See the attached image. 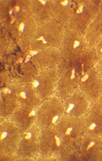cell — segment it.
I'll return each mask as SVG.
<instances>
[{"mask_svg": "<svg viewBox=\"0 0 102 161\" xmlns=\"http://www.w3.org/2000/svg\"><path fill=\"white\" fill-rule=\"evenodd\" d=\"M29 55L31 59L41 70L58 65L61 59L60 48L55 47L37 50L30 48Z\"/></svg>", "mask_w": 102, "mask_h": 161, "instance_id": "obj_15", "label": "cell"}, {"mask_svg": "<svg viewBox=\"0 0 102 161\" xmlns=\"http://www.w3.org/2000/svg\"><path fill=\"white\" fill-rule=\"evenodd\" d=\"M8 119L17 126L22 135L36 122V110L18 106L16 112Z\"/></svg>", "mask_w": 102, "mask_h": 161, "instance_id": "obj_17", "label": "cell"}, {"mask_svg": "<svg viewBox=\"0 0 102 161\" xmlns=\"http://www.w3.org/2000/svg\"><path fill=\"white\" fill-rule=\"evenodd\" d=\"M17 160L15 155L0 152V161H17Z\"/></svg>", "mask_w": 102, "mask_h": 161, "instance_id": "obj_29", "label": "cell"}, {"mask_svg": "<svg viewBox=\"0 0 102 161\" xmlns=\"http://www.w3.org/2000/svg\"><path fill=\"white\" fill-rule=\"evenodd\" d=\"M87 47V41L84 36L72 28L66 27L60 50L62 59L71 62L80 53Z\"/></svg>", "mask_w": 102, "mask_h": 161, "instance_id": "obj_7", "label": "cell"}, {"mask_svg": "<svg viewBox=\"0 0 102 161\" xmlns=\"http://www.w3.org/2000/svg\"><path fill=\"white\" fill-rule=\"evenodd\" d=\"M66 27L55 20L40 24L30 48L37 50L50 47L60 48Z\"/></svg>", "mask_w": 102, "mask_h": 161, "instance_id": "obj_4", "label": "cell"}, {"mask_svg": "<svg viewBox=\"0 0 102 161\" xmlns=\"http://www.w3.org/2000/svg\"><path fill=\"white\" fill-rule=\"evenodd\" d=\"M102 36V5L84 34V38L87 41L86 48H94L97 41Z\"/></svg>", "mask_w": 102, "mask_h": 161, "instance_id": "obj_23", "label": "cell"}, {"mask_svg": "<svg viewBox=\"0 0 102 161\" xmlns=\"http://www.w3.org/2000/svg\"><path fill=\"white\" fill-rule=\"evenodd\" d=\"M54 127L62 146L70 147L75 151H79L83 139L88 133L85 116L66 114Z\"/></svg>", "mask_w": 102, "mask_h": 161, "instance_id": "obj_1", "label": "cell"}, {"mask_svg": "<svg viewBox=\"0 0 102 161\" xmlns=\"http://www.w3.org/2000/svg\"><path fill=\"white\" fill-rule=\"evenodd\" d=\"M62 147L54 126L39 129L38 153L57 158Z\"/></svg>", "mask_w": 102, "mask_h": 161, "instance_id": "obj_12", "label": "cell"}, {"mask_svg": "<svg viewBox=\"0 0 102 161\" xmlns=\"http://www.w3.org/2000/svg\"><path fill=\"white\" fill-rule=\"evenodd\" d=\"M94 48L98 59L102 58V36L97 41Z\"/></svg>", "mask_w": 102, "mask_h": 161, "instance_id": "obj_28", "label": "cell"}, {"mask_svg": "<svg viewBox=\"0 0 102 161\" xmlns=\"http://www.w3.org/2000/svg\"><path fill=\"white\" fill-rule=\"evenodd\" d=\"M66 115L63 101L55 95L41 102L36 110V124L39 129L52 127Z\"/></svg>", "mask_w": 102, "mask_h": 161, "instance_id": "obj_5", "label": "cell"}, {"mask_svg": "<svg viewBox=\"0 0 102 161\" xmlns=\"http://www.w3.org/2000/svg\"><path fill=\"white\" fill-rule=\"evenodd\" d=\"M79 151L69 147H63L57 157V161H79Z\"/></svg>", "mask_w": 102, "mask_h": 161, "instance_id": "obj_25", "label": "cell"}, {"mask_svg": "<svg viewBox=\"0 0 102 161\" xmlns=\"http://www.w3.org/2000/svg\"><path fill=\"white\" fill-rule=\"evenodd\" d=\"M17 93L18 106L21 107L37 110L41 102L31 84L18 86Z\"/></svg>", "mask_w": 102, "mask_h": 161, "instance_id": "obj_20", "label": "cell"}, {"mask_svg": "<svg viewBox=\"0 0 102 161\" xmlns=\"http://www.w3.org/2000/svg\"><path fill=\"white\" fill-rule=\"evenodd\" d=\"M102 5V0H74L68 28L75 30L84 36L87 28Z\"/></svg>", "mask_w": 102, "mask_h": 161, "instance_id": "obj_3", "label": "cell"}, {"mask_svg": "<svg viewBox=\"0 0 102 161\" xmlns=\"http://www.w3.org/2000/svg\"><path fill=\"white\" fill-rule=\"evenodd\" d=\"M58 68V65H57L47 69H42L31 83L41 102L56 95Z\"/></svg>", "mask_w": 102, "mask_h": 161, "instance_id": "obj_8", "label": "cell"}, {"mask_svg": "<svg viewBox=\"0 0 102 161\" xmlns=\"http://www.w3.org/2000/svg\"><path fill=\"white\" fill-rule=\"evenodd\" d=\"M17 161H36L35 158L32 157H25L17 158Z\"/></svg>", "mask_w": 102, "mask_h": 161, "instance_id": "obj_31", "label": "cell"}, {"mask_svg": "<svg viewBox=\"0 0 102 161\" xmlns=\"http://www.w3.org/2000/svg\"><path fill=\"white\" fill-rule=\"evenodd\" d=\"M101 148H102V156H101V161H102V137H101Z\"/></svg>", "mask_w": 102, "mask_h": 161, "instance_id": "obj_33", "label": "cell"}, {"mask_svg": "<svg viewBox=\"0 0 102 161\" xmlns=\"http://www.w3.org/2000/svg\"><path fill=\"white\" fill-rule=\"evenodd\" d=\"M14 82L11 73L7 69H1V88L7 86L11 82Z\"/></svg>", "mask_w": 102, "mask_h": 161, "instance_id": "obj_26", "label": "cell"}, {"mask_svg": "<svg viewBox=\"0 0 102 161\" xmlns=\"http://www.w3.org/2000/svg\"><path fill=\"white\" fill-rule=\"evenodd\" d=\"M38 137L39 129L35 123L22 135L15 154L17 158L30 157L35 158L38 153Z\"/></svg>", "mask_w": 102, "mask_h": 161, "instance_id": "obj_13", "label": "cell"}, {"mask_svg": "<svg viewBox=\"0 0 102 161\" xmlns=\"http://www.w3.org/2000/svg\"><path fill=\"white\" fill-rule=\"evenodd\" d=\"M41 71V69L31 59L28 52L20 64V73L14 82L18 86L31 84Z\"/></svg>", "mask_w": 102, "mask_h": 161, "instance_id": "obj_19", "label": "cell"}, {"mask_svg": "<svg viewBox=\"0 0 102 161\" xmlns=\"http://www.w3.org/2000/svg\"><path fill=\"white\" fill-rule=\"evenodd\" d=\"M18 85L11 82L0 89V117L8 119L18 106L17 89Z\"/></svg>", "mask_w": 102, "mask_h": 161, "instance_id": "obj_14", "label": "cell"}, {"mask_svg": "<svg viewBox=\"0 0 102 161\" xmlns=\"http://www.w3.org/2000/svg\"><path fill=\"white\" fill-rule=\"evenodd\" d=\"M22 134L8 119L0 121V152L15 155Z\"/></svg>", "mask_w": 102, "mask_h": 161, "instance_id": "obj_9", "label": "cell"}, {"mask_svg": "<svg viewBox=\"0 0 102 161\" xmlns=\"http://www.w3.org/2000/svg\"><path fill=\"white\" fill-rule=\"evenodd\" d=\"M36 161H57V158L54 156H48L46 154H43L38 153L35 157Z\"/></svg>", "mask_w": 102, "mask_h": 161, "instance_id": "obj_27", "label": "cell"}, {"mask_svg": "<svg viewBox=\"0 0 102 161\" xmlns=\"http://www.w3.org/2000/svg\"><path fill=\"white\" fill-rule=\"evenodd\" d=\"M63 103L66 114L74 116H86L92 105L79 86L63 100Z\"/></svg>", "mask_w": 102, "mask_h": 161, "instance_id": "obj_11", "label": "cell"}, {"mask_svg": "<svg viewBox=\"0 0 102 161\" xmlns=\"http://www.w3.org/2000/svg\"><path fill=\"white\" fill-rule=\"evenodd\" d=\"M58 65L56 95L63 101L79 86L81 76L71 62L61 59Z\"/></svg>", "mask_w": 102, "mask_h": 161, "instance_id": "obj_6", "label": "cell"}, {"mask_svg": "<svg viewBox=\"0 0 102 161\" xmlns=\"http://www.w3.org/2000/svg\"><path fill=\"white\" fill-rule=\"evenodd\" d=\"M79 86L92 105L97 104L102 92V78L94 68L88 69L81 77Z\"/></svg>", "mask_w": 102, "mask_h": 161, "instance_id": "obj_10", "label": "cell"}, {"mask_svg": "<svg viewBox=\"0 0 102 161\" xmlns=\"http://www.w3.org/2000/svg\"><path fill=\"white\" fill-rule=\"evenodd\" d=\"M53 19L67 27L71 16L73 1L51 0Z\"/></svg>", "mask_w": 102, "mask_h": 161, "instance_id": "obj_21", "label": "cell"}, {"mask_svg": "<svg viewBox=\"0 0 102 161\" xmlns=\"http://www.w3.org/2000/svg\"><path fill=\"white\" fill-rule=\"evenodd\" d=\"M78 151L80 161H101V138L87 133L83 139Z\"/></svg>", "mask_w": 102, "mask_h": 161, "instance_id": "obj_16", "label": "cell"}, {"mask_svg": "<svg viewBox=\"0 0 102 161\" xmlns=\"http://www.w3.org/2000/svg\"><path fill=\"white\" fill-rule=\"evenodd\" d=\"M27 10L39 25L53 19L51 0H30Z\"/></svg>", "mask_w": 102, "mask_h": 161, "instance_id": "obj_18", "label": "cell"}, {"mask_svg": "<svg viewBox=\"0 0 102 161\" xmlns=\"http://www.w3.org/2000/svg\"><path fill=\"white\" fill-rule=\"evenodd\" d=\"M98 59L94 48H86L75 57L71 63L81 77L88 69L94 68Z\"/></svg>", "mask_w": 102, "mask_h": 161, "instance_id": "obj_22", "label": "cell"}, {"mask_svg": "<svg viewBox=\"0 0 102 161\" xmlns=\"http://www.w3.org/2000/svg\"><path fill=\"white\" fill-rule=\"evenodd\" d=\"M88 133L96 137H102V108L97 104L91 105L86 115Z\"/></svg>", "mask_w": 102, "mask_h": 161, "instance_id": "obj_24", "label": "cell"}, {"mask_svg": "<svg viewBox=\"0 0 102 161\" xmlns=\"http://www.w3.org/2000/svg\"><path fill=\"white\" fill-rule=\"evenodd\" d=\"M94 68L95 72L102 78V58L98 59Z\"/></svg>", "mask_w": 102, "mask_h": 161, "instance_id": "obj_30", "label": "cell"}, {"mask_svg": "<svg viewBox=\"0 0 102 161\" xmlns=\"http://www.w3.org/2000/svg\"><path fill=\"white\" fill-rule=\"evenodd\" d=\"M9 24H6L12 38L30 47L39 26L35 19L27 9L18 14L10 16Z\"/></svg>", "mask_w": 102, "mask_h": 161, "instance_id": "obj_2", "label": "cell"}, {"mask_svg": "<svg viewBox=\"0 0 102 161\" xmlns=\"http://www.w3.org/2000/svg\"><path fill=\"white\" fill-rule=\"evenodd\" d=\"M97 105H98V106H99L100 107L102 108V90L101 95H100V97L99 100L98 101Z\"/></svg>", "mask_w": 102, "mask_h": 161, "instance_id": "obj_32", "label": "cell"}]
</instances>
